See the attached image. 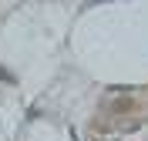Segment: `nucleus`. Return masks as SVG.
Segmentation results:
<instances>
[{
	"mask_svg": "<svg viewBox=\"0 0 148 141\" xmlns=\"http://www.w3.org/2000/svg\"><path fill=\"white\" fill-rule=\"evenodd\" d=\"M131 108H135V104H131L128 97H125V101H114V104H111V111H114V114H128Z\"/></svg>",
	"mask_w": 148,
	"mask_h": 141,
	"instance_id": "nucleus-1",
	"label": "nucleus"
}]
</instances>
